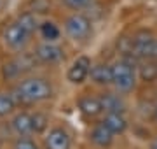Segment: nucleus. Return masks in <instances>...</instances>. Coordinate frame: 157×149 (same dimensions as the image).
Listing matches in <instances>:
<instances>
[{
	"mask_svg": "<svg viewBox=\"0 0 157 149\" xmlns=\"http://www.w3.org/2000/svg\"><path fill=\"white\" fill-rule=\"evenodd\" d=\"M16 97L23 103H39L52 97V84L44 77L23 79L16 88Z\"/></svg>",
	"mask_w": 157,
	"mask_h": 149,
	"instance_id": "obj_1",
	"label": "nucleus"
},
{
	"mask_svg": "<svg viewBox=\"0 0 157 149\" xmlns=\"http://www.w3.org/2000/svg\"><path fill=\"white\" fill-rule=\"evenodd\" d=\"M112 84L119 93L133 91L136 84L135 56H124L112 65Z\"/></svg>",
	"mask_w": 157,
	"mask_h": 149,
	"instance_id": "obj_2",
	"label": "nucleus"
},
{
	"mask_svg": "<svg viewBox=\"0 0 157 149\" xmlns=\"http://www.w3.org/2000/svg\"><path fill=\"white\" fill-rule=\"evenodd\" d=\"M65 32L72 40L75 42H82V40L89 39V35L93 34V23L91 19L84 14H72V16L67 18L65 21Z\"/></svg>",
	"mask_w": 157,
	"mask_h": 149,
	"instance_id": "obj_3",
	"label": "nucleus"
},
{
	"mask_svg": "<svg viewBox=\"0 0 157 149\" xmlns=\"http://www.w3.org/2000/svg\"><path fill=\"white\" fill-rule=\"evenodd\" d=\"M155 49V37L148 30H140L133 37V56L136 60H148L154 58Z\"/></svg>",
	"mask_w": 157,
	"mask_h": 149,
	"instance_id": "obj_4",
	"label": "nucleus"
},
{
	"mask_svg": "<svg viewBox=\"0 0 157 149\" xmlns=\"http://www.w3.org/2000/svg\"><path fill=\"white\" fill-rule=\"evenodd\" d=\"M2 39H4V44H6L7 47H11L14 51H19V49H23V47L26 46L30 35L17 23H11L9 26H6Z\"/></svg>",
	"mask_w": 157,
	"mask_h": 149,
	"instance_id": "obj_5",
	"label": "nucleus"
},
{
	"mask_svg": "<svg viewBox=\"0 0 157 149\" xmlns=\"http://www.w3.org/2000/svg\"><path fill=\"white\" fill-rule=\"evenodd\" d=\"M89 72H91V60L86 54H82V56H77L73 60L72 67L67 72V79L72 84H82L87 79Z\"/></svg>",
	"mask_w": 157,
	"mask_h": 149,
	"instance_id": "obj_6",
	"label": "nucleus"
},
{
	"mask_svg": "<svg viewBox=\"0 0 157 149\" xmlns=\"http://www.w3.org/2000/svg\"><path fill=\"white\" fill-rule=\"evenodd\" d=\"M35 62H39L37 56H32V54H21V56H17L16 60L6 63V67H4V75H6V77H17V75L28 72L30 69H33Z\"/></svg>",
	"mask_w": 157,
	"mask_h": 149,
	"instance_id": "obj_7",
	"label": "nucleus"
},
{
	"mask_svg": "<svg viewBox=\"0 0 157 149\" xmlns=\"http://www.w3.org/2000/svg\"><path fill=\"white\" fill-rule=\"evenodd\" d=\"M35 56L40 63H45V65H54V63H59L65 58L63 54V49L52 42H44L37 47L35 51Z\"/></svg>",
	"mask_w": 157,
	"mask_h": 149,
	"instance_id": "obj_8",
	"label": "nucleus"
},
{
	"mask_svg": "<svg viewBox=\"0 0 157 149\" xmlns=\"http://www.w3.org/2000/svg\"><path fill=\"white\" fill-rule=\"evenodd\" d=\"M72 140L65 128H52L45 137V149H70Z\"/></svg>",
	"mask_w": 157,
	"mask_h": 149,
	"instance_id": "obj_9",
	"label": "nucleus"
},
{
	"mask_svg": "<svg viewBox=\"0 0 157 149\" xmlns=\"http://www.w3.org/2000/svg\"><path fill=\"white\" fill-rule=\"evenodd\" d=\"M77 107L80 111V114L84 118H96L103 112V107H101V100L100 97H91V95H84L77 100Z\"/></svg>",
	"mask_w": 157,
	"mask_h": 149,
	"instance_id": "obj_10",
	"label": "nucleus"
},
{
	"mask_svg": "<svg viewBox=\"0 0 157 149\" xmlns=\"http://www.w3.org/2000/svg\"><path fill=\"white\" fill-rule=\"evenodd\" d=\"M12 132L19 137H26L30 133H33V125H32V114L28 112H19L12 118L11 121Z\"/></svg>",
	"mask_w": 157,
	"mask_h": 149,
	"instance_id": "obj_11",
	"label": "nucleus"
},
{
	"mask_svg": "<svg viewBox=\"0 0 157 149\" xmlns=\"http://www.w3.org/2000/svg\"><path fill=\"white\" fill-rule=\"evenodd\" d=\"M100 100H101V107H103V111L107 114H112V112L124 114V111H126L124 100L119 95H115V93H103L100 97Z\"/></svg>",
	"mask_w": 157,
	"mask_h": 149,
	"instance_id": "obj_12",
	"label": "nucleus"
},
{
	"mask_svg": "<svg viewBox=\"0 0 157 149\" xmlns=\"http://www.w3.org/2000/svg\"><path fill=\"white\" fill-rule=\"evenodd\" d=\"M91 79L94 81L96 84L100 86H107V84H112V67L107 65V63H98L94 67H91Z\"/></svg>",
	"mask_w": 157,
	"mask_h": 149,
	"instance_id": "obj_13",
	"label": "nucleus"
},
{
	"mask_svg": "<svg viewBox=\"0 0 157 149\" xmlns=\"http://www.w3.org/2000/svg\"><path fill=\"white\" fill-rule=\"evenodd\" d=\"M91 140H93L96 146H100V147H108V146L113 142V133L110 132L103 123H98V125L93 128V132H91Z\"/></svg>",
	"mask_w": 157,
	"mask_h": 149,
	"instance_id": "obj_14",
	"label": "nucleus"
},
{
	"mask_svg": "<svg viewBox=\"0 0 157 149\" xmlns=\"http://www.w3.org/2000/svg\"><path fill=\"white\" fill-rule=\"evenodd\" d=\"M101 123L107 126V128L113 133V135L124 133V132H126V128H128V121H126L124 114H119V112L107 114V116H105V119L101 121Z\"/></svg>",
	"mask_w": 157,
	"mask_h": 149,
	"instance_id": "obj_15",
	"label": "nucleus"
},
{
	"mask_svg": "<svg viewBox=\"0 0 157 149\" xmlns=\"http://www.w3.org/2000/svg\"><path fill=\"white\" fill-rule=\"evenodd\" d=\"M19 26H21L25 32L28 35H32L35 30H39V21H37V16H35V12H23L17 16V21H16Z\"/></svg>",
	"mask_w": 157,
	"mask_h": 149,
	"instance_id": "obj_16",
	"label": "nucleus"
},
{
	"mask_svg": "<svg viewBox=\"0 0 157 149\" xmlns=\"http://www.w3.org/2000/svg\"><path fill=\"white\" fill-rule=\"evenodd\" d=\"M140 77L145 83H152L157 79V60L154 58L143 60V63L140 65Z\"/></svg>",
	"mask_w": 157,
	"mask_h": 149,
	"instance_id": "obj_17",
	"label": "nucleus"
},
{
	"mask_svg": "<svg viewBox=\"0 0 157 149\" xmlns=\"http://www.w3.org/2000/svg\"><path fill=\"white\" fill-rule=\"evenodd\" d=\"M40 30V35L44 37L47 42H54V40L59 39V28H58V25L56 23H52V21H44V23H40L39 26Z\"/></svg>",
	"mask_w": 157,
	"mask_h": 149,
	"instance_id": "obj_18",
	"label": "nucleus"
},
{
	"mask_svg": "<svg viewBox=\"0 0 157 149\" xmlns=\"http://www.w3.org/2000/svg\"><path fill=\"white\" fill-rule=\"evenodd\" d=\"M16 109V100L9 93H0V118L12 114Z\"/></svg>",
	"mask_w": 157,
	"mask_h": 149,
	"instance_id": "obj_19",
	"label": "nucleus"
},
{
	"mask_svg": "<svg viewBox=\"0 0 157 149\" xmlns=\"http://www.w3.org/2000/svg\"><path fill=\"white\" fill-rule=\"evenodd\" d=\"M47 123H49V118H47L44 112H35V114H32V125H33V132L35 133L45 132Z\"/></svg>",
	"mask_w": 157,
	"mask_h": 149,
	"instance_id": "obj_20",
	"label": "nucleus"
},
{
	"mask_svg": "<svg viewBox=\"0 0 157 149\" xmlns=\"http://www.w3.org/2000/svg\"><path fill=\"white\" fill-rule=\"evenodd\" d=\"M12 149H39V146L28 137H19L16 142H14Z\"/></svg>",
	"mask_w": 157,
	"mask_h": 149,
	"instance_id": "obj_21",
	"label": "nucleus"
},
{
	"mask_svg": "<svg viewBox=\"0 0 157 149\" xmlns=\"http://www.w3.org/2000/svg\"><path fill=\"white\" fill-rule=\"evenodd\" d=\"M93 2V0H65V4H67L70 9H73V11H78V9H84V7H87Z\"/></svg>",
	"mask_w": 157,
	"mask_h": 149,
	"instance_id": "obj_22",
	"label": "nucleus"
},
{
	"mask_svg": "<svg viewBox=\"0 0 157 149\" xmlns=\"http://www.w3.org/2000/svg\"><path fill=\"white\" fill-rule=\"evenodd\" d=\"M154 60H157V37H155V49H154Z\"/></svg>",
	"mask_w": 157,
	"mask_h": 149,
	"instance_id": "obj_23",
	"label": "nucleus"
},
{
	"mask_svg": "<svg viewBox=\"0 0 157 149\" xmlns=\"http://www.w3.org/2000/svg\"><path fill=\"white\" fill-rule=\"evenodd\" d=\"M152 149H157V139L154 140V144H152Z\"/></svg>",
	"mask_w": 157,
	"mask_h": 149,
	"instance_id": "obj_24",
	"label": "nucleus"
}]
</instances>
